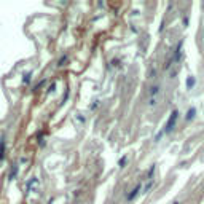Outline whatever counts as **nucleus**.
Wrapping results in <instances>:
<instances>
[{
	"instance_id": "1",
	"label": "nucleus",
	"mask_w": 204,
	"mask_h": 204,
	"mask_svg": "<svg viewBox=\"0 0 204 204\" xmlns=\"http://www.w3.org/2000/svg\"><path fill=\"white\" fill-rule=\"evenodd\" d=\"M159 94H161V86H159L158 83L152 85L150 89H148V107H155L156 104H158L159 101Z\"/></svg>"
},
{
	"instance_id": "6",
	"label": "nucleus",
	"mask_w": 204,
	"mask_h": 204,
	"mask_svg": "<svg viewBox=\"0 0 204 204\" xmlns=\"http://www.w3.org/2000/svg\"><path fill=\"white\" fill-rule=\"evenodd\" d=\"M185 83H187V89H191V88H193V86H195V83H196V78L195 77H187V81H185Z\"/></svg>"
},
{
	"instance_id": "4",
	"label": "nucleus",
	"mask_w": 204,
	"mask_h": 204,
	"mask_svg": "<svg viewBox=\"0 0 204 204\" xmlns=\"http://www.w3.org/2000/svg\"><path fill=\"white\" fill-rule=\"evenodd\" d=\"M177 73H179V65H172V67L167 70V77H169L171 80H174V78L177 77Z\"/></svg>"
},
{
	"instance_id": "2",
	"label": "nucleus",
	"mask_w": 204,
	"mask_h": 204,
	"mask_svg": "<svg viewBox=\"0 0 204 204\" xmlns=\"http://www.w3.org/2000/svg\"><path fill=\"white\" fill-rule=\"evenodd\" d=\"M179 118V112L177 110H174L171 113V116H169V120H167V123H166V126H164V132H171L172 129H174L175 126V121H177Z\"/></svg>"
},
{
	"instance_id": "5",
	"label": "nucleus",
	"mask_w": 204,
	"mask_h": 204,
	"mask_svg": "<svg viewBox=\"0 0 204 204\" xmlns=\"http://www.w3.org/2000/svg\"><path fill=\"white\" fill-rule=\"evenodd\" d=\"M195 115H196V108L195 107H191V108H188V112H187V115H185V120H193L195 118Z\"/></svg>"
},
{
	"instance_id": "7",
	"label": "nucleus",
	"mask_w": 204,
	"mask_h": 204,
	"mask_svg": "<svg viewBox=\"0 0 204 204\" xmlns=\"http://www.w3.org/2000/svg\"><path fill=\"white\" fill-rule=\"evenodd\" d=\"M152 188H153V179H152V180H148V182H147V185H145V187L142 188V193H144V195H147L148 191L152 190Z\"/></svg>"
},
{
	"instance_id": "9",
	"label": "nucleus",
	"mask_w": 204,
	"mask_h": 204,
	"mask_svg": "<svg viewBox=\"0 0 204 204\" xmlns=\"http://www.w3.org/2000/svg\"><path fill=\"white\" fill-rule=\"evenodd\" d=\"M201 6H203V8H204V2H203V3H201Z\"/></svg>"
},
{
	"instance_id": "3",
	"label": "nucleus",
	"mask_w": 204,
	"mask_h": 204,
	"mask_svg": "<svg viewBox=\"0 0 204 204\" xmlns=\"http://www.w3.org/2000/svg\"><path fill=\"white\" fill-rule=\"evenodd\" d=\"M140 191H142V183H137V185L131 190V193L126 195V199H128V201H132V199H134L136 196L140 193Z\"/></svg>"
},
{
	"instance_id": "8",
	"label": "nucleus",
	"mask_w": 204,
	"mask_h": 204,
	"mask_svg": "<svg viewBox=\"0 0 204 204\" xmlns=\"http://www.w3.org/2000/svg\"><path fill=\"white\" fill-rule=\"evenodd\" d=\"M128 161V156H123V158L120 159V167H124V164Z\"/></svg>"
}]
</instances>
